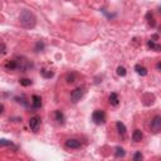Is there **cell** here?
<instances>
[{"label":"cell","instance_id":"1","mask_svg":"<svg viewBox=\"0 0 161 161\" xmlns=\"http://www.w3.org/2000/svg\"><path fill=\"white\" fill-rule=\"evenodd\" d=\"M19 23L25 29H33L37 25V17L30 10L24 9V10H22V13L19 15Z\"/></svg>","mask_w":161,"mask_h":161},{"label":"cell","instance_id":"2","mask_svg":"<svg viewBox=\"0 0 161 161\" xmlns=\"http://www.w3.org/2000/svg\"><path fill=\"white\" fill-rule=\"evenodd\" d=\"M92 121L97 126L103 125L106 122V112L103 110H94L92 113Z\"/></svg>","mask_w":161,"mask_h":161},{"label":"cell","instance_id":"3","mask_svg":"<svg viewBox=\"0 0 161 161\" xmlns=\"http://www.w3.org/2000/svg\"><path fill=\"white\" fill-rule=\"evenodd\" d=\"M84 87L83 86H79V87H77V88H74L72 92H71V101L73 102V103H78L81 99H82V97L84 96Z\"/></svg>","mask_w":161,"mask_h":161},{"label":"cell","instance_id":"4","mask_svg":"<svg viewBox=\"0 0 161 161\" xmlns=\"http://www.w3.org/2000/svg\"><path fill=\"white\" fill-rule=\"evenodd\" d=\"M150 128H151V132L152 133H158L161 131V117L158 115H156L151 122H150Z\"/></svg>","mask_w":161,"mask_h":161},{"label":"cell","instance_id":"5","mask_svg":"<svg viewBox=\"0 0 161 161\" xmlns=\"http://www.w3.org/2000/svg\"><path fill=\"white\" fill-rule=\"evenodd\" d=\"M40 123H42L40 117H39V116H33V117H30V120H29V128H30L33 132H37V131L39 130V127H40Z\"/></svg>","mask_w":161,"mask_h":161},{"label":"cell","instance_id":"6","mask_svg":"<svg viewBox=\"0 0 161 161\" xmlns=\"http://www.w3.org/2000/svg\"><path fill=\"white\" fill-rule=\"evenodd\" d=\"M30 107L33 111H37L42 107V97L38 94H33L30 98Z\"/></svg>","mask_w":161,"mask_h":161},{"label":"cell","instance_id":"7","mask_svg":"<svg viewBox=\"0 0 161 161\" xmlns=\"http://www.w3.org/2000/svg\"><path fill=\"white\" fill-rule=\"evenodd\" d=\"M64 146L67 148H79L82 146L81 141L77 140V138H68L66 142H64Z\"/></svg>","mask_w":161,"mask_h":161},{"label":"cell","instance_id":"8","mask_svg":"<svg viewBox=\"0 0 161 161\" xmlns=\"http://www.w3.org/2000/svg\"><path fill=\"white\" fill-rule=\"evenodd\" d=\"M4 68L7 71H18V62H17V58H13V59H9L4 63Z\"/></svg>","mask_w":161,"mask_h":161},{"label":"cell","instance_id":"9","mask_svg":"<svg viewBox=\"0 0 161 161\" xmlns=\"http://www.w3.org/2000/svg\"><path fill=\"white\" fill-rule=\"evenodd\" d=\"M108 102H110V104L111 106H113V107H117L118 104H120V97H118V94L116 93V92H112L110 96H108Z\"/></svg>","mask_w":161,"mask_h":161},{"label":"cell","instance_id":"10","mask_svg":"<svg viewBox=\"0 0 161 161\" xmlns=\"http://www.w3.org/2000/svg\"><path fill=\"white\" fill-rule=\"evenodd\" d=\"M54 120H56L59 125H63V123H64V121H66L64 113H63L61 110H56V111H54Z\"/></svg>","mask_w":161,"mask_h":161},{"label":"cell","instance_id":"11","mask_svg":"<svg viewBox=\"0 0 161 161\" xmlns=\"http://www.w3.org/2000/svg\"><path fill=\"white\" fill-rule=\"evenodd\" d=\"M142 138H143V133L141 130H135L132 132V141L133 142H141Z\"/></svg>","mask_w":161,"mask_h":161},{"label":"cell","instance_id":"12","mask_svg":"<svg viewBox=\"0 0 161 161\" xmlns=\"http://www.w3.org/2000/svg\"><path fill=\"white\" fill-rule=\"evenodd\" d=\"M135 71H136V73L138 74V76H141V77H145V76H147V68L146 67H143V66H141V64H136L135 66Z\"/></svg>","mask_w":161,"mask_h":161},{"label":"cell","instance_id":"13","mask_svg":"<svg viewBox=\"0 0 161 161\" xmlns=\"http://www.w3.org/2000/svg\"><path fill=\"white\" fill-rule=\"evenodd\" d=\"M116 128H117L118 135H121V136H125V135H126L127 128H126V126H125V123H123V122L117 121V122H116Z\"/></svg>","mask_w":161,"mask_h":161},{"label":"cell","instance_id":"14","mask_svg":"<svg viewBox=\"0 0 161 161\" xmlns=\"http://www.w3.org/2000/svg\"><path fill=\"white\" fill-rule=\"evenodd\" d=\"M146 20H147V23H148V25H150L151 28H155V27H156L155 17H153V14H152L151 12H148V13L146 14Z\"/></svg>","mask_w":161,"mask_h":161},{"label":"cell","instance_id":"15","mask_svg":"<svg viewBox=\"0 0 161 161\" xmlns=\"http://www.w3.org/2000/svg\"><path fill=\"white\" fill-rule=\"evenodd\" d=\"M147 47L151 49V50H155V52H160L161 50V47H160V44H157V43H155L153 40H148L147 42Z\"/></svg>","mask_w":161,"mask_h":161},{"label":"cell","instance_id":"16","mask_svg":"<svg viewBox=\"0 0 161 161\" xmlns=\"http://www.w3.org/2000/svg\"><path fill=\"white\" fill-rule=\"evenodd\" d=\"M125 155H126V151H125L123 147H121V146L115 147V156L116 157H123Z\"/></svg>","mask_w":161,"mask_h":161},{"label":"cell","instance_id":"17","mask_svg":"<svg viewBox=\"0 0 161 161\" xmlns=\"http://www.w3.org/2000/svg\"><path fill=\"white\" fill-rule=\"evenodd\" d=\"M40 74H42V77H44V78H52L53 76H54V72L43 68V69L40 71Z\"/></svg>","mask_w":161,"mask_h":161},{"label":"cell","instance_id":"18","mask_svg":"<svg viewBox=\"0 0 161 161\" xmlns=\"http://www.w3.org/2000/svg\"><path fill=\"white\" fill-rule=\"evenodd\" d=\"M76 78H77V74H76L74 72H71V73H68V74L66 76L67 83H74V82H76Z\"/></svg>","mask_w":161,"mask_h":161},{"label":"cell","instance_id":"19","mask_svg":"<svg viewBox=\"0 0 161 161\" xmlns=\"http://www.w3.org/2000/svg\"><path fill=\"white\" fill-rule=\"evenodd\" d=\"M15 101H17L18 103L23 104L24 107H28V101H27V98H25V96H24V94L19 96V97H15Z\"/></svg>","mask_w":161,"mask_h":161},{"label":"cell","instance_id":"20","mask_svg":"<svg viewBox=\"0 0 161 161\" xmlns=\"http://www.w3.org/2000/svg\"><path fill=\"white\" fill-rule=\"evenodd\" d=\"M116 73H117V76H120V77H125V76L127 74V71H126V68H125V67L118 66V67H117V69H116Z\"/></svg>","mask_w":161,"mask_h":161},{"label":"cell","instance_id":"21","mask_svg":"<svg viewBox=\"0 0 161 161\" xmlns=\"http://www.w3.org/2000/svg\"><path fill=\"white\" fill-rule=\"evenodd\" d=\"M7 146H14V143L10 140H5V138L0 140V147H7Z\"/></svg>","mask_w":161,"mask_h":161},{"label":"cell","instance_id":"22","mask_svg":"<svg viewBox=\"0 0 161 161\" xmlns=\"http://www.w3.org/2000/svg\"><path fill=\"white\" fill-rule=\"evenodd\" d=\"M44 47H45V44H44L43 42H40V40H39V42H37V43H35L34 50H35V52H42V50L44 49Z\"/></svg>","mask_w":161,"mask_h":161},{"label":"cell","instance_id":"23","mask_svg":"<svg viewBox=\"0 0 161 161\" xmlns=\"http://www.w3.org/2000/svg\"><path fill=\"white\" fill-rule=\"evenodd\" d=\"M19 83H20L22 86H24V87H28V86H30L33 82H32V79H29V78H22V79H19Z\"/></svg>","mask_w":161,"mask_h":161},{"label":"cell","instance_id":"24","mask_svg":"<svg viewBox=\"0 0 161 161\" xmlns=\"http://www.w3.org/2000/svg\"><path fill=\"white\" fill-rule=\"evenodd\" d=\"M7 53V45L4 43H0V56H4Z\"/></svg>","mask_w":161,"mask_h":161},{"label":"cell","instance_id":"25","mask_svg":"<svg viewBox=\"0 0 161 161\" xmlns=\"http://www.w3.org/2000/svg\"><path fill=\"white\" fill-rule=\"evenodd\" d=\"M132 158H133V160H142V158H143V156H142L141 151H137V152L132 156Z\"/></svg>","mask_w":161,"mask_h":161},{"label":"cell","instance_id":"26","mask_svg":"<svg viewBox=\"0 0 161 161\" xmlns=\"http://www.w3.org/2000/svg\"><path fill=\"white\" fill-rule=\"evenodd\" d=\"M4 110H5L4 104H2V103H0V115H3V113H4Z\"/></svg>","mask_w":161,"mask_h":161},{"label":"cell","instance_id":"27","mask_svg":"<svg viewBox=\"0 0 161 161\" xmlns=\"http://www.w3.org/2000/svg\"><path fill=\"white\" fill-rule=\"evenodd\" d=\"M157 39H158V34H153V35H152V38H151V40H153V42H155V40H157Z\"/></svg>","mask_w":161,"mask_h":161},{"label":"cell","instance_id":"28","mask_svg":"<svg viewBox=\"0 0 161 161\" xmlns=\"http://www.w3.org/2000/svg\"><path fill=\"white\" fill-rule=\"evenodd\" d=\"M160 67H161V63L158 62V63H157V66H156V68H157V69H160Z\"/></svg>","mask_w":161,"mask_h":161}]
</instances>
